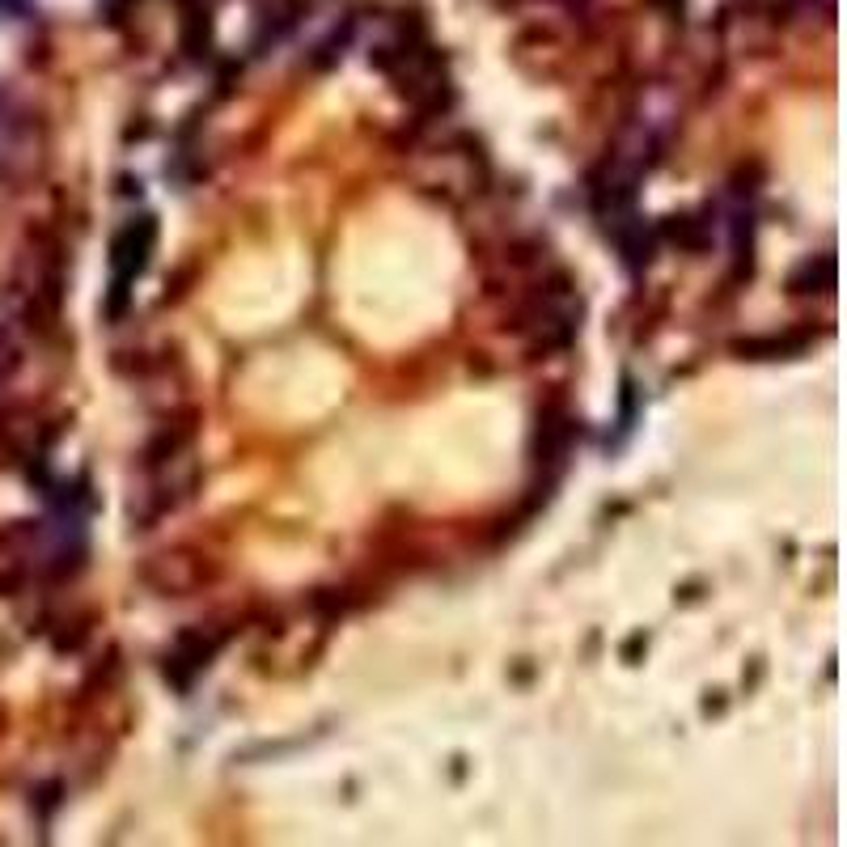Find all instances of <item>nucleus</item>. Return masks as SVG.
Masks as SVG:
<instances>
[{
  "mask_svg": "<svg viewBox=\"0 0 847 847\" xmlns=\"http://www.w3.org/2000/svg\"><path fill=\"white\" fill-rule=\"evenodd\" d=\"M835 288V259L831 255H822L818 267L814 259H809L797 276H792V293H831Z\"/></svg>",
  "mask_w": 847,
  "mask_h": 847,
  "instance_id": "obj_3",
  "label": "nucleus"
},
{
  "mask_svg": "<svg viewBox=\"0 0 847 847\" xmlns=\"http://www.w3.org/2000/svg\"><path fill=\"white\" fill-rule=\"evenodd\" d=\"M153 242H157V221H153V216H132V221L115 233V242H111L115 284H111V305H106L111 314L123 310V301H128V284L144 272V267H149Z\"/></svg>",
  "mask_w": 847,
  "mask_h": 847,
  "instance_id": "obj_1",
  "label": "nucleus"
},
{
  "mask_svg": "<svg viewBox=\"0 0 847 847\" xmlns=\"http://www.w3.org/2000/svg\"><path fill=\"white\" fill-rule=\"evenodd\" d=\"M805 339L801 335H767V339H750V344H737V352L750 356V360H776V356H788V352H801Z\"/></svg>",
  "mask_w": 847,
  "mask_h": 847,
  "instance_id": "obj_4",
  "label": "nucleus"
},
{
  "mask_svg": "<svg viewBox=\"0 0 847 847\" xmlns=\"http://www.w3.org/2000/svg\"><path fill=\"white\" fill-rule=\"evenodd\" d=\"M225 640L221 636H208V632H183L174 644V653L166 657V674L178 682V687H191V678L204 670V665L216 657V648Z\"/></svg>",
  "mask_w": 847,
  "mask_h": 847,
  "instance_id": "obj_2",
  "label": "nucleus"
}]
</instances>
